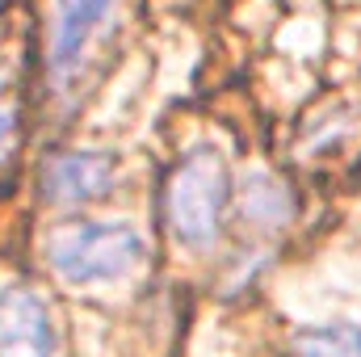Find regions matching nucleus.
I'll return each mask as SVG.
<instances>
[{"mask_svg":"<svg viewBox=\"0 0 361 357\" xmlns=\"http://www.w3.org/2000/svg\"><path fill=\"white\" fill-rule=\"evenodd\" d=\"M231 202V173L214 147H193L164 185V223L185 248H206L223 231Z\"/></svg>","mask_w":361,"mask_h":357,"instance_id":"nucleus-1","label":"nucleus"},{"mask_svg":"<svg viewBox=\"0 0 361 357\" xmlns=\"http://www.w3.org/2000/svg\"><path fill=\"white\" fill-rule=\"evenodd\" d=\"M47 265L68 286L122 282L143 265V236L126 223H68L47 236Z\"/></svg>","mask_w":361,"mask_h":357,"instance_id":"nucleus-2","label":"nucleus"},{"mask_svg":"<svg viewBox=\"0 0 361 357\" xmlns=\"http://www.w3.org/2000/svg\"><path fill=\"white\" fill-rule=\"evenodd\" d=\"M59 332L47 298L21 282L0 286V357H55Z\"/></svg>","mask_w":361,"mask_h":357,"instance_id":"nucleus-3","label":"nucleus"},{"mask_svg":"<svg viewBox=\"0 0 361 357\" xmlns=\"http://www.w3.org/2000/svg\"><path fill=\"white\" fill-rule=\"evenodd\" d=\"M109 8H114V0H55L47 63H51V76L59 85L80 68V59H85L89 42L97 38V30L105 25Z\"/></svg>","mask_w":361,"mask_h":357,"instance_id":"nucleus-4","label":"nucleus"},{"mask_svg":"<svg viewBox=\"0 0 361 357\" xmlns=\"http://www.w3.org/2000/svg\"><path fill=\"white\" fill-rule=\"evenodd\" d=\"M118 177L114 160L101 152H63L47 164L42 173V193L59 206H80V202H97L109 193V185Z\"/></svg>","mask_w":361,"mask_h":357,"instance_id":"nucleus-5","label":"nucleus"},{"mask_svg":"<svg viewBox=\"0 0 361 357\" xmlns=\"http://www.w3.org/2000/svg\"><path fill=\"white\" fill-rule=\"evenodd\" d=\"M240 206H244V219H248L252 227H265V231L286 227V223L294 219V193H290V185H281V181L269 177V173H252V177H248Z\"/></svg>","mask_w":361,"mask_h":357,"instance_id":"nucleus-6","label":"nucleus"},{"mask_svg":"<svg viewBox=\"0 0 361 357\" xmlns=\"http://www.w3.org/2000/svg\"><path fill=\"white\" fill-rule=\"evenodd\" d=\"M294 357H361V328L353 324H324L298 337Z\"/></svg>","mask_w":361,"mask_h":357,"instance_id":"nucleus-7","label":"nucleus"},{"mask_svg":"<svg viewBox=\"0 0 361 357\" xmlns=\"http://www.w3.org/2000/svg\"><path fill=\"white\" fill-rule=\"evenodd\" d=\"M8 135H13V114H8V109H0V147L8 143Z\"/></svg>","mask_w":361,"mask_h":357,"instance_id":"nucleus-8","label":"nucleus"}]
</instances>
